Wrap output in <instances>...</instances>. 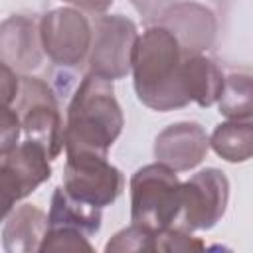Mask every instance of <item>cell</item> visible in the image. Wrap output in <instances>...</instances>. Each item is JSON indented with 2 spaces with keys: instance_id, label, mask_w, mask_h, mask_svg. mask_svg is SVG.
<instances>
[{
  "instance_id": "cell-1",
  "label": "cell",
  "mask_w": 253,
  "mask_h": 253,
  "mask_svg": "<svg viewBox=\"0 0 253 253\" xmlns=\"http://www.w3.org/2000/svg\"><path fill=\"white\" fill-rule=\"evenodd\" d=\"M184 53L178 38L164 26H152L138 36L132 53L134 91L146 107L154 111H172L190 103L184 83Z\"/></svg>"
},
{
  "instance_id": "cell-2",
  "label": "cell",
  "mask_w": 253,
  "mask_h": 253,
  "mask_svg": "<svg viewBox=\"0 0 253 253\" xmlns=\"http://www.w3.org/2000/svg\"><path fill=\"white\" fill-rule=\"evenodd\" d=\"M123 125L125 119L113 83L89 73L67 107V123L63 128L65 152L107 156V150L119 138Z\"/></svg>"
},
{
  "instance_id": "cell-3",
  "label": "cell",
  "mask_w": 253,
  "mask_h": 253,
  "mask_svg": "<svg viewBox=\"0 0 253 253\" xmlns=\"http://www.w3.org/2000/svg\"><path fill=\"white\" fill-rule=\"evenodd\" d=\"M182 206V182L176 170L156 162L138 168L130 178V219L160 235L174 227Z\"/></svg>"
},
{
  "instance_id": "cell-4",
  "label": "cell",
  "mask_w": 253,
  "mask_h": 253,
  "mask_svg": "<svg viewBox=\"0 0 253 253\" xmlns=\"http://www.w3.org/2000/svg\"><path fill=\"white\" fill-rule=\"evenodd\" d=\"M16 115L30 140L45 146L53 160L63 146V125L53 91L36 77H20Z\"/></svg>"
},
{
  "instance_id": "cell-5",
  "label": "cell",
  "mask_w": 253,
  "mask_h": 253,
  "mask_svg": "<svg viewBox=\"0 0 253 253\" xmlns=\"http://www.w3.org/2000/svg\"><path fill=\"white\" fill-rule=\"evenodd\" d=\"M138 34L132 20L115 14L99 16L93 22V43L89 73L103 79H121L132 69V53Z\"/></svg>"
},
{
  "instance_id": "cell-6",
  "label": "cell",
  "mask_w": 253,
  "mask_h": 253,
  "mask_svg": "<svg viewBox=\"0 0 253 253\" xmlns=\"http://www.w3.org/2000/svg\"><path fill=\"white\" fill-rule=\"evenodd\" d=\"M43 144L26 140L8 152H0V206L2 217L12 211V206L30 196L40 184L49 180L51 166Z\"/></svg>"
},
{
  "instance_id": "cell-7",
  "label": "cell",
  "mask_w": 253,
  "mask_h": 253,
  "mask_svg": "<svg viewBox=\"0 0 253 253\" xmlns=\"http://www.w3.org/2000/svg\"><path fill=\"white\" fill-rule=\"evenodd\" d=\"M229 182L217 168H206L182 184V206L174 221L176 229L196 231L213 227L225 213Z\"/></svg>"
},
{
  "instance_id": "cell-8",
  "label": "cell",
  "mask_w": 253,
  "mask_h": 253,
  "mask_svg": "<svg viewBox=\"0 0 253 253\" xmlns=\"http://www.w3.org/2000/svg\"><path fill=\"white\" fill-rule=\"evenodd\" d=\"M63 190L71 198L103 210L119 198L123 190V174L107 162V156L91 152L67 154Z\"/></svg>"
},
{
  "instance_id": "cell-9",
  "label": "cell",
  "mask_w": 253,
  "mask_h": 253,
  "mask_svg": "<svg viewBox=\"0 0 253 253\" xmlns=\"http://www.w3.org/2000/svg\"><path fill=\"white\" fill-rule=\"evenodd\" d=\"M40 40L43 51L53 63L73 67L91 51L93 28L79 10L57 8L42 18Z\"/></svg>"
},
{
  "instance_id": "cell-10",
  "label": "cell",
  "mask_w": 253,
  "mask_h": 253,
  "mask_svg": "<svg viewBox=\"0 0 253 253\" xmlns=\"http://www.w3.org/2000/svg\"><path fill=\"white\" fill-rule=\"evenodd\" d=\"M210 138L198 123H176L166 126L154 140L156 162L176 172L196 168L208 154Z\"/></svg>"
},
{
  "instance_id": "cell-11",
  "label": "cell",
  "mask_w": 253,
  "mask_h": 253,
  "mask_svg": "<svg viewBox=\"0 0 253 253\" xmlns=\"http://www.w3.org/2000/svg\"><path fill=\"white\" fill-rule=\"evenodd\" d=\"M168 28L180 42L186 55H196L200 49L208 47L213 40L215 20L213 14L194 2L176 4L162 14V24Z\"/></svg>"
},
{
  "instance_id": "cell-12",
  "label": "cell",
  "mask_w": 253,
  "mask_h": 253,
  "mask_svg": "<svg viewBox=\"0 0 253 253\" xmlns=\"http://www.w3.org/2000/svg\"><path fill=\"white\" fill-rule=\"evenodd\" d=\"M40 30L36 24L24 16H12L2 24L0 30V51L2 61L18 71H28L40 65Z\"/></svg>"
},
{
  "instance_id": "cell-13",
  "label": "cell",
  "mask_w": 253,
  "mask_h": 253,
  "mask_svg": "<svg viewBox=\"0 0 253 253\" xmlns=\"http://www.w3.org/2000/svg\"><path fill=\"white\" fill-rule=\"evenodd\" d=\"M49 229L47 215L24 204L6 215V223L2 229V247L6 253H32L40 251Z\"/></svg>"
},
{
  "instance_id": "cell-14",
  "label": "cell",
  "mask_w": 253,
  "mask_h": 253,
  "mask_svg": "<svg viewBox=\"0 0 253 253\" xmlns=\"http://www.w3.org/2000/svg\"><path fill=\"white\" fill-rule=\"evenodd\" d=\"M182 83L190 101L200 107H211L219 101L225 77L221 69L204 55H188L182 65Z\"/></svg>"
},
{
  "instance_id": "cell-15",
  "label": "cell",
  "mask_w": 253,
  "mask_h": 253,
  "mask_svg": "<svg viewBox=\"0 0 253 253\" xmlns=\"http://www.w3.org/2000/svg\"><path fill=\"white\" fill-rule=\"evenodd\" d=\"M47 219H49V227H71L85 235H91L97 233L101 227V208L71 198L63 190V186H59L51 196V208Z\"/></svg>"
},
{
  "instance_id": "cell-16",
  "label": "cell",
  "mask_w": 253,
  "mask_h": 253,
  "mask_svg": "<svg viewBox=\"0 0 253 253\" xmlns=\"http://www.w3.org/2000/svg\"><path fill=\"white\" fill-rule=\"evenodd\" d=\"M210 146L227 162H245L253 158V123L227 121L215 126Z\"/></svg>"
},
{
  "instance_id": "cell-17",
  "label": "cell",
  "mask_w": 253,
  "mask_h": 253,
  "mask_svg": "<svg viewBox=\"0 0 253 253\" xmlns=\"http://www.w3.org/2000/svg\"><path fill=\"white\" fill-rule=\"evenodd\" d=\"M219 113L229 121H253V75L231 73L225 77Z\"/></svg>"
},
{
  "instance_id": "cell-18",
  "label": "cell",
  "mask_w": 253,
  "mask_h": 253,
  "mask_svg": "<svg viewBox=\"0 0 253 253\" xmlns=\"http://www.w3.org/2000/svg\"><path fill=\"white\" fill-rule=\"evenodd\" d=\"M156 233L148 231L142 225L132 223L130 227L119 231L117 235H113V239L105 245V251H117V253H125V251H156Z\"/></svg>"
},
{
  "instance_id": "cell-19",
  "label": "cell",
  "mask_w": 253,
  "mask_h": 253,
  "mask_svg": "<svg viewBox=\"0 0 253 253\" xmlns=\"http://www.w3.org/2000/svg\"><path fill=\"white\" fill-rule=\"evenodd\" d=\"M40 251H93L85 233L71 227H49Z\"/></svg>"
},
{
  "instance_id": "cell-20",
  "label": "cell",
  "mask_w": 253,
  "mask_h": 253,
  "mask_svg": "<svg viewBox=\"0 0 253 253\" xmlns=\"http://www.w3.org/2000/svg\"><path fill=\"white\" fill-rule=\"evenodd\" d=\"M204 243L196 237H190L188 231L170 227L156 237V251H200Z\"/></svg>"
},
{
  "instance_id": "cell-21",
  "label": "cell",
  "mask_w": 253,
  "mask_h": 253,
  "mask_svg": "<svg viewBox=\"0 0 253 253\" xmlns=\"http://www.w3.org/2000/svg\"><path fill=\"white\" fill-rule=\"evenodd\" d=\"M20 119L16 111L10 107H2V121H0V152H8L14 146H18V136H20Z\"/></svg>"
},
{
  "instance_id": "cell-22",
  "label": "cell",
  "mask_w": 253,
  "mask_h": 253,
  "mask_svg": "<svg viewBox=\"0 0 253 253\" xmlns=\"http://www.w3.org/2000/svg\"><path fill=\"white\" fill-rule=\"evenodd\" d=\"M0 73H2V107H10L20 91V79L16 77L14 69L8 63H0Z\"/></svg>"
},
{
  "instance_id": "cell-23",
  "label": "cell",
  "mask_w": 253,
  "mask_h": 253,
  "mask_svg": "<svg viewBox=\"0 0 253 253\" xmlns=\"http://www.w3.org/2000/svg\"><path fill=\"white\" fill-rule=\"evenodd\" d=\"M65 2L77 6L85 12H91V14H103L113 4V0H65Z\"/></svg>"
}]
</instances>
